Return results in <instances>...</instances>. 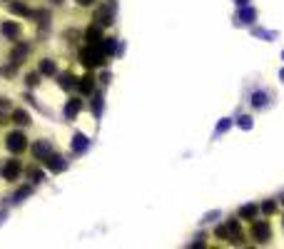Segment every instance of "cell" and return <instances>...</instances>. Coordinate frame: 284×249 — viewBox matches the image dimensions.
I'll list each match as a JSON object with an SVG mask.
<instances>
[{"label": "cell", "instance_id": "obj_3", "mask_svg": "<svg viewBox=\"0 0 284 249\" xmlns=\"http://www.w3.org/2000/svg\"><path fill=\"white\" fill-rule=\"evenodd\" d=\"M252 237L257 239V242H267L269 239V222L267 219H254V227H252Z\"/></svg>", "mask_w": 284, "mask_h": 249}, {"label": "cell", "instance_id": "obj_24", "mask_svg": "<svg viewBox=\"0 0 284 249\" xmlns=\"http://www.w3.org/2000/svg\"><path fill=\"white\" fill-rule=\"evenodd\" d=\"M13 72H15V70H13V67H8V65H5V67H3V75H5V77H10V75H13Z\"/></svg>", "mask_w": 284, "mask_h": 249}, {"label": "cell", "instance_id": "obj_11", "mask_svg": "<svg viewBox=\"0 0 284 249\" xmlns=\"http://www.w3.org/2000/svg\"><path fill=\"white\" fill-rule=\"evenodd\" d=\"M80 107H83V102H80V100H70V102H67V107H65V115H67V120H72V117L80 112Z\"/></svg>", "mask_w": 284, "mask_h": 249}, {"label": "cell", "instance_id": "obj_13", "mask_svg": "<svg viewBox=\"0 0 284 249\" xmlns=\"http://www.w3.org/2000/svg\"><path fill=\"white\" fill-rule=\"evenodd\" d=\"M40 72H43V75H53V72H55V62L48 60V58L40 60Z\"/></svg>", "mask_w": 284, "mask_h": 249}, {"label": "cell", "instance_id": "obj_5", "mask_svg": "<svg viewBox=\"0 0 284 249\" xmlns=\"http://www.w3.org/2000/svg\"><path fill=\"white\" fill-rule=\"evenodd\" d=\"M43 162L48 164V167H50L53 172H63V170L67 167V162H65V159H63L60 155H48V157H45Z\"/></svg>", "mask_w": 284, "mask_h": 249}, {"label": "cell", "instance_id": "obj_8", "mask_svg": "<svg viewBox=\"0 0 284 249\" xmlns=\"http://www.w3.org/2000/svg\"><path fill=\"white\" fill-rule=\"evenodd\" d=\"M3 35L10 37V40H18L20 37V25L18 23H3Z\"/></svg>", "mask_w": 284, "mask_h": 249}, {"label": "cell", "instance_id": "obj_6", "mask_svg": "<svg viewBox=\"0 0 284 249\" xmlns=\"http://www.w3.org/2000/svg\"><path fill=\"white\" fill-rule=\"evenodd\" d=\"M77 88H80V93H83V95H90V93H93V88H95V77H93V75H85V77H80Z\"/></svg>", "mask_w": 284, "mask_h": 249}, {"label": "cell", "instance_id": "obj_15", "mask_svg": "<svg viewBox=\"0 0 284 249\" xmlns=\"http://www.w3.org/2000/svg\"><path fill=\"white\" fill-rule=\"evenodd\" d=\"M13 120H15L18 124H30V115H28L25 110H15V112H13Z\"/></svg>", "mask_w": 284, "mask_h": 249}, {"label": "cell", "instance_id": "obj_19", "mask_svg": "<svg viewBox=\"0 0 284 249\" xmlns=\"http://www.w3.org/2000/svg\"><path fill=\"white\" fill-rule=\"evenodd\" d=\"M97 20H100V23H102V25H105V23H107V25H110V13H107V10H105V8H102V10H100V13H97Z\"/></svg>", "mask_w": 284, "mask_h": 249}, {"label": "cell", "instance_id": "obj_7", "mask_svg": "<svg viewBox=\"0 0 284 249\" xmlns=\"http://www.w3.org/2000/svg\"><path fill=\"white\" fill-rule=\"evenodd\" d=\"M32 155H35V159H40V162H43V159L50 155L48 142H35V145H32Z\"/></svg>", "mask_w": 284, "mask_h": 249}, {"label": "cell", "instance_id": "obj_16", "mask_svg": "<svg viewBox=\"0 0 284 249\" xmlns=\"http://www.w3.org/2000/svg\"><path fill=\"white\" fill-rule=\"evenodd\" d=\"M239 217H257V207H254V204L242 207V210H239Z\"/></svg>", "mask_w": 284, "mask_h": 249}, {"label": "cell", "instance_id": "obj_22", "mask_svg": "<svg viewBox=\"0 0 284 249\" xmlns=\"http://www.w3.org/2000/svg\"><path fill=\"white\" fill-rule=\"evenodd\" d=\"M0 110H10V100H5V97H0Z\"/></svg>", "mask_w": 284, "mask_h": 249}, {"label": "cell", "instance_id": "obj_10", "mask_svg": "<svg viewBox=\"0 0 284 249\" xmlns=\"http://www.w3.org/2000/svg\"><path fill=\"white\" fill-rule=\"evenodd\" d=\"M85 40H88V45H97L100 40H102V32H100V28H90V30L85 32Z\"/></svg>", "mask_w": 284, "mask_h": 249}, {"label": "cell", "instance_id": "obj_20", "mask_svg": "<svg viewBox=\"0 0 284 249\" xmlns=\"http://www.w3.org/2000/svg\"><path fill=\"white\" fill-rule=\"evenodd\" d=\"M25 82H28V85H37V75H35V72H30V75L25 77Z\"/></svg>", "mask_w": 284, "mask_h": 249}, {"label": "cell", "instance_id": "obj_9", "mask_svg": "<svg viewBox=\"0 0 284 249\" xmlns=\"http://www.w3.org/2000/svg\"><path fill=\"white\" fill-rule=\"evenodd\" d=\"M28 53H30V48H28L25 43H20V45L13 50V62H15V65H18V62H23V60L28 58Z\"/></svg>", "mask_w": 284, "mask_h": 249}, {"label": "cell", "instance_id": "obj_12", "mask_svg": "<svg viewBox=\"0 0 284 249\" xmlns=\"http://www.w3.org/2000/svg\"><path fill=\"white\" fill-rule=\"evenodd\" d=\"M72 150H75V152H85V150H88V140H85L83 135H75V140H72Z\"/></svg>", "mask_w": 284, "mask_h": 249}, {"label": "cell", "instance_id": "obj_1", "mask_svg": "<svg viewBox=\"0 0 284 249\" xmlns=\"http://www.w3.org/2000/svg\"><path fill=\"white\" fill-rule=\"evenodd\" d=\"M80 60H83V65H88V67L102 65V60H105V50H102V45H100V43H97V45H88V50L80 53Z\"/></svg>", "mask_w": 284, "mask_h": 249}, {"label": "cell", "instance_id": "obj_23", "mask_svg": "<svg viewBox=\"0 0 284 249\" xmlns=\"http://www.w3.org/2000/svg\"><path fill=\"white\" fill-rule=\"evenodd\" d=\"M77 5H83V8H88V5H95V0H77Z\"/></svg>", "mask_w": 284, "mask_h": 249}, {"label": "cell", "instance_id": "obj_2", "mask_svg": "<svg viewBox=\"0 0 284 249\" xmlns=\"http://www.w3.org/2000/svg\"><path fill=\"white\" fill-rule=\"evenodd\" d=\"M5 145H8V150H13V152H23V150L28 147V140H25V135H20V132H10V135L5 137Z\"/></svg>", "mask_w": 284, "mask_h": 249}, {"label": "cell", "instance_id": "obj_21", "mask_svg": "<svg viewBox=\"0 0 284 249\" xmlns=\"http://www.w3.org/2000/svg\"><path fill=\"white\" fill-rule=\"evenodd\" d=\"M28 194H30V187H23V189L15 194V199H23V197H28Z\"/></svg>", "mask_w": 284, "mask_h": 249}, {"label": "cell", "instance_id": "obj_14", "mask_svg": "<svg viewBox=\"0 0 284 249\" xmlns=\"http://www.w3.org/2000/svg\"><path fill=\"white\" fill-rule=\"evenodd\" d=\"M10 10H13V13H18V15H25V18H28V15H32V10H30L28 5H23V3H10Z\"/></svg>", "mask_w": 284, "mask_h": 249}, {"label": "cell", "instance_id": "obj_25", "mask_svg": "<svg viewBox=\"0 0 284 249\" xmlns=\"http://www.w3.org/2000/svg\"><path fill=\"white\" fill-rule=\"evenodd\" d=\"M53 3H63V0H53Z\"/></svg>", "mask_w": 284, "mask_h": 249}, {"label": "cell", "instance_id": "obj_17", "mask_svg": "<svg viewBox=\"0 0 284 249\" xmlns=\"http://www.w3.org/2000/svg\"><path fill=\"white\" fill-rule=\"evenodd\" d=\"M72 80H75L72 75H60V85L63 88H72Z\"/></svg>", "mask_w": 284, "mask_h": 249}, {"label": "cell", "instance_id": "obj_4", "mask_svg": "<svg viewBox=\"0 0 284 249\" xmlns=\"http://www.w3.org/2000/svg\"><path fill=\"white\" fill-rule=\"evenodd\" d=\"M20 172H23V164H20L18 159H10V162L5 164V167H3V177H5L8 182H15Z\"/></svg>", "mask_w": 284, "mask_h": 249}, {"label": "cell", "instance_id": "obj_18", "mask_svg": "<svg viewBox=\"0 0 284 249\" xmlns=\"http://www.w3.org/2000/svg\"><path fill=\"white\" fill-rule=\"evenodd\" d=\"M25 172H28V175L35 180V182H37V180H43V172H40V170H35V167H28Z\"/></svg>", "mask_w": 284, "mask_h": 249}]
</instances>
